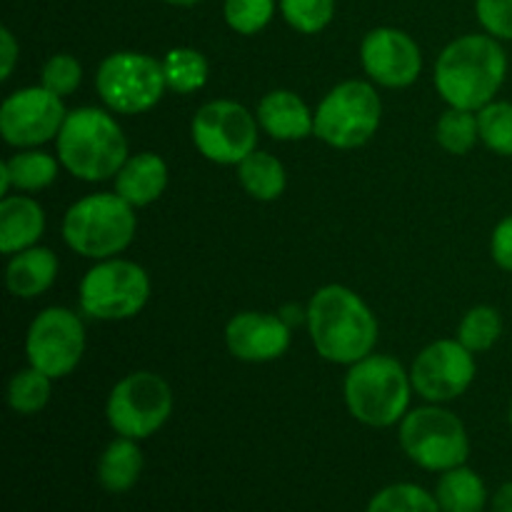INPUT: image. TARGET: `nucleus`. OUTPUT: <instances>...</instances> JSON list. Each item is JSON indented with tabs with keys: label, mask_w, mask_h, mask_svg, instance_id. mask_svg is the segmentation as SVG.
Segmentation results:
<instances>
[{
	"label": "nucleus",
	"mask_w": 512,
	"mask_h": 512,
	"mask_svg": "<svg viewBox=\"0 0 512 512\" xmlns=\"http://www.w3.org/2000/svg\"><path fill=\"white\" fill-rule=\"evenodd\" d=\"M60 165L70 175L100 183L118 175L128 155V140L113 115L100 108H75L58 133Z\"/></svg>",
	"instance_id": "nucleus-3"
},
{
	"label": "nucleus",
	"mask_w": 512,
	"mask_h": 512,
	"mask_svg": "<svg viewBox=\"0 0 512 512\" xmlns=\"http://www.w3.org/2000/svg\"><path fill=\"white\" fill-rule=\"evenodd\" d=\"M143 473V453L133 438H118L103 450L98 460V483L108 493H128Z\"/></svg>",
	"instance_id": "nucleus-21"
},
{
	"label": "nucleus",
	"mask_w": 512,
	"mask_h": 512,
	"mask_svg": "<svg viewBox=\"0 0 512 512\" xmlns=\"http://www.w3.org/2000/svg\"><path fill=\"white\" fill-rule=\"evenodd\" d=\"M345 403L350 415L370 428H390L408 415L410 373L390 355H368L345 375Z\"/></svg>",
	"instance_id": "nucleus-4"
},
{
	"label": "nucleus",
	"mask_w": 512,
	"mask_h": 512,
	"mask_svg": "<svg viewBox=\"0 0 512 512\" xmlns=\"http://www.w3.org/2000/svg\"><path fill=\"white\" fill-rule=\"evenodd\" d=\"M480 140L493 153L512 158V103L508 100H493L478 110Z\"/></svg>",
	"instance_id": "nucleus-30"
},
{
	"label": "nucleus",
	"mask_w": 512,
	"mask_h": 512,
	"mask_svg": "<svg viewBox=\"0 0 512 512\" xmlns=\"http://www.w3.org/2000/svg\"><path fill=\"white\" fill-rule=\"evenodd\" d=\"M225 345L243 363H270L288 353L290 325L280 315L238 313L225 328Z\"/></svg>",
	"instance_id": "nucleus-16"
},
{
	"label": "nucleus",
	"mask_w": 512,
	"mask_h": 512,
	"mask_svg": "<svg viewBox=\"0 0 512 512\" xmlns=\"http://www.w3.org/2000/svg\"><path fill=\"white\" fill-rule=\"evenodd\" d=\"M0 48H3V68H0V78L8 80L13 75L15 63H18V43H15L13 33L8 28L0 30Z\"/></svg>",
	"instance_id": "nucleus-36"
},
{
	"label": "nucleus",
	"mask_w": 512,
	"mask_h": 512,
	"mask_svg": "<svg viewBox=\"0 0 512 512\" xmlns=\"http://www.w3.org/2000/svg\"><path fill=\"white\" fill-rule=\"evenodd\" d=\"M225 23L240 35H255L273 20L275 0H225Z\"/></svg>",
	"instance_id": "nucleus-32"
},
{
	"label": "nucleus",
	"mask_w": 512,
	"mask_h": 512,
	"mask_svg": "<svg viewBox=\"0 0 512 512\" xmlns=\"http://www.w3.org/2000/svg\"><path fill=\"white\" fill-rule=\"evenodd\" d=\"M258 118L235 100H213L195 113L190 138L200 155L218 165H240L258 145Z\"/></svg>",
	"instance_id": "nucleus-11"
},
{
	"label": "nucleus",
	"mask_w": 512,
	"mask_h": 512,
	"mask_svg": "<svg viewBox=\"0 0 512 512\" xmlns=\"http://www.w3.org/2000/svg\"><path fill=\"white\" fill-rule=\"evenodd\" d=\"M490 508H493V512H512V480L495 490L493 500H490Z\"/></svg>",
	"instance_id": "nucleus-37"
},
{
	"label": "nucleus",
	"mask_w": 512,
	"mask_h": 512,
	"mask_svg": "<svg viewBox=\"0 0 512 512\" xmlns=\"http://www.w3.org/2000/svg\"><path fill=\"white\" fill-rule=\"evenodd\" d=\"M58 178V160L40 150H23L0 165V193L10 188L43 190Z\"/></svg>",
	"instance_id": "nucleus-23"
},
{
	"label": "nucleus",
	"mask_w": 512,
	"mask_h": 512,
	"mask_svg": "<svg viewBox=\"0 0 512 512\" xmlns=\"http://www.w3.org/2000/svg\"><path fill=\"white\" fill-rule=\"evenodd\" d=\"M260 128L275 140H303L315 133V113L300 100L293 90H270L258 103Z\"/></svg>",
	"instance_id": "nucleus-17"
},
{
	"label": "nucleus",
	"mask_w": 512,
	"mask_h": 512,
	"mask_svg": "<svg viewBox=\"0 0 512 512\" xmlns=\"http://www.w3.org/2000/svg\"><path fill=\"white\" fill-rule=\"evenodd\" d=\"M508 75V55L493 35H463L435 60V88L450 108L483 110Z\"/></svg>",
	"instance_id": "nucleus-1"
},
{
	"label": "nucleus",
	"mask_w": 512,
	"mask_h": 512,
	"mask_svg": "<svg viewBox=\"0 0 512 512\" xmlns=\"http://www.w3.org/2000/svg\"><path fill=\"white\" fill-rule=\"evenodd\" d=\"M435 138H438L440 148H445L448 153H470L475 148V143L480 140L478 115L473 110L450 108L448 113L440 115L438 125H435Z\"/></svg>",
	"instance_id": "nucleus-26"
},
{
	"label": "nucleus",
	"mask_w": 512,
	"mask_h": 512,
	"mask_svg": "<svg viewBox=\"0 0 512 512\" xmlns=\"http://www.w3.org/2000/svg\"><path fill=\"white\" fill-rule=\"evenodd\" d=\"M510 428H512V400H510Z\"/></svg>",
	"instance_id": "nucleus-39"
},
{
	"label": "nucleus",
	"mask_w": 512,
	"mask_h": 512,
	"mask_svg": "<svg viewBox=\"0 0 512 512\" xmlns=\"http://www.w3.org/2000/svg\"><path fill=\"white\" fill-rule=\"evenodd\" d=\"M95 88L110 110L120 115H140L160 103L168 83L160 60L135 50H120L100 63Z\"/></svg>",
	"instance_id": "nucleus-8"
},
{
	"label": "nucleus",
	"mask_w": 512,
	"mask_h": 512,
	"mask_svg": "<svg viewBox=\"0 0 512 512\" xmlns=\"http://www.w3.org/2000/svg\"><path fill=\"white\" fill-rule=\"evenodd\" d=\"M308 330L320 358L355 365L373 355L378 320L358 293L343 285H325L308 303Z\"/></svg>",
	"instance_id": "nucleus-2"
},
{
	"label": "nucleus",
	"mask_w": 512,
	"mask_h": 512,
	"mask_svg": "<svg viewBox=\"0 0 512 512\" xmlns=\"http://www.w3.org/2000/svg\"><path fill=\"white\" fill-rule=\"evenodd\" d=\"M435 500L443 512H483L488 503V488L475 470L458 465L440 475Z\"/></svg>",
	"instance_id": "nucleus-22"
},
{
	"label": "nucleus",
	"mask_w": 512,
	"mask_h": 512,
	"mask_svg": "<svg viewBox=\"0 0 512 512\" xmlns=\"http://www.w3.org/2000/svg\"><path fill=\"white\" fill-rule=\"evenodd\" d=\"M400 445L415 465L433 473L465 465L470 455L463 420L440 405H428L405 415L400 423Z\"/></svg>",
	"instance_id": "nucleus-7"
},
{
	"label": "nucleus",
	"mask_w": 512,
	"mask_h": 512,
	"mask_svg": "<svg viewBox=\"0 0 512 512\" xmlns=\"http://www.w3.org/2000/svg\"><path fill=\"white\" fill-rule=\"evenodd\" d=\"M163 3H170V5H180V8H190V5H198L200 0H163Z\"/></svg>",
	"instance_id": "nucleus-38"
},
{
	"label": "nucleus",
	"mask_w": 512,
	"mask_h": 512,
	"mask_svg": "<svg viewBox=\"0 0 512 512\" xmlns=\"http://www.w3.org/2000/svg\"><path fill=\"white\" fill-rule=\"evenodd\" d=\"M365 512H443L435 495L413 483L388 485L370 500Z\"/></svg>",
	"instance_id": "nucleus-29"
},
{
	"label": "nucleus",
	"mask_w": 512,
	"mask_h": 512,
	"mask_svg": "<svg viewBox=\"0 0 512 512\" xmlns=\"http://www.w3.org/2000/svg\"><path fill=\"white\" fill-rule=\"evenodd\" d=\"M490 253H493V260L500 268L512 273V215L495 225L493 240H490Z\"/></svg>",
	"instance_id": "nucleus-35"
},
{
	"label": "nucleus",
	"mask_w": 512,
	"mask_h": 512,
	"mask_svg": "<svg viewBox=\"0 0 512 512\" xmlns=\"http://www.w3.org/2000/svg\"><path fill=\"white\" fill-rule=\"evenodd\" d=\"M133 205L118 193H93L68 208L63 238L83 258L108 260L123 253L135 238Z\"/></svg>",
	"instance_id": "nucleus-5"
},
{
	"label": "nucleus",
	"mask_w": 512,
	"mask_h": 512,
	"mask_svg": "<svg viewBox=\"0 0 512 512\" xmlns=\"http://www.w3.org/2000/svg\"><path fill=\"white\" fill-rule=\"evenodd\" d=\"M360 60L365 73L385 88H408L423 70L418 43L398 28L370 30L360 45Z\"/></svg>",
	"instance_id": "nucleus-15"
},
{
	"label": "nucleus",
	"mask_w": 512,
	"mask_h": 512,
	"mask_svg": "<svg viewBox=\"0 0 512 512\" xmlns=\"http://www.w3.org/2000/svg\"><path fill=\"white\" fill-rule=\"evenodd\" d=\"M65 118L63 98L43 85L15 90L0 105V135L13 148H35L58 138Z\"/></svg>",
	"instance_id": "nucleus-13"
},
{
	"label": "nucleus",
	"mask_w": 512,
	"mask_h": 512,
	"mask_svg": "<svg viewBox=\"0 0 512 512\" xmlns=\"http://www.w3.org/2000/svg\"><path fill=\"white\" fill-rule=\"evenodd\" d=\"M40 80H43V88H48L50 93L60 95V98H65V95L75 93L80 85V80H83V68H80L78 60L73 58V55H53V58L48 60V63L43 65V75H40Z\"/></svg>",
	"instance_id": "nucleus-33"
},
{
	"label": "nucleus",
	"mask_w": 512,
	"mask_h": 512,
	"mask_svg": "<svg viewBox=\"0 0 512 512\" xmlns=\"http://www.w3.org/2000/svg\"><path fill=\"white\" fill-rule=\"evenodd\" d=\"M475 13L488 35L512 40V0H475Z\"/></svg>",
	"instance_id": "nucleus-34"
},
{
	"label": "nucleus",
	"mask_w": 512,
	"mask_h": 512,
	"mask_svg": "<svg viewBox=\"0 0 512 512\" xmlns=\"http://www.w3.org/2000/svg\"><path fill=\"white\" fill-rule=\"evenodd\" d=\"M473 355L460 340H438L428 345L410 370L413 390L428 403L460 398L475 380Z\"/></svg>",
	"instance_id": "nucleus-14"
},
{
	"label": "nucleus",
	"mask_w": 512,
	"mask_h": 512,
	"mask_svg": "<svg viewBox=\"0 0 512 512\" xmlns=\"http://www.w3.org/2000/svg\"><path fill=\"white\" fill-rule=\"evenodd\" d=\"M280 10L290 28L313 35L328 28L335 15V0H280Z\"/></svg>",
	"instance_id": "nucleus-31"
},
{
	"label": "nucleus",
	"mask_w": 512,
	"mask_h": 512,
	"mask_svg": "<svg viewBox=\"0 0 512 512\" xmlns=\"http://www.w3.org/2000/svg\"><path fill=\"white\" fill-rule=\"evenodd\" d=\"M238 180L245 193L260 203L278 200L285 193V183H288L283 163L265 150H255L238 165Z\"/></svg>",
	"instance_id": "nucleus-24"
},
{
	"label": "nucleus",
	"mask_w": 512,
	"mask_h": 512,
	"mask_svg": "<svg viewBox=\"0 0 512 512\" xmlns=\"http://www.w3.org/2000/svg\"><path fill=\"white\" fill-rule=\"evenodd\" d=\"M173 413V390L160 375L130 373L110 390L105 415L110 428L123 438L145 440L158 433Z\"/></svg>",
	"instance_id": "nucleus-10"
},
{
	"label": "nucleus",
	"mask_w": 512,
	"mask_h": 512,
	"mask_svg": "<svg viewBox=\"0 0 512 512\" xmlns=\"http://www.w3.org/2000/svg\"><path fill=\"white\" fill-rule=\"evenodd\" d=\"M168 165L155 153H138L125 160L115 175V193L133 208H145L165 193Z\"/></svg>",
	"instance_id": "nucleus-18"
},
{
	"label": "nucleus",
	"mask_w": 512,
	"mask_h": 512,
	"mask_svg": "<svg viewBox=\"0 0 512 512\" xmlns=\"http://www.w3.org/2000/svg\"><path fill=\"white\" fill-rule=\"evenodd\" d=\"M148 298L150 278L133 260H100L80 280V308L95 320L133 318Z\"/></svg>",
	"instance_id": "nucleus-9"
},
{
	"label": "nucleus",
	"mask_w": 512,
	"mask_h": 512,
	"mask_svg": "<svg viewBox=\"0 0 512 512\" xmlns=\"http://www.w3.org/2000/svg\"><path fill=\"white\" fill-rule=\"evenodd\" d=\"M163 63L165 83L180 95L195 93L208 83V60L195 48H173L165 53Z\"/></svg>",
	"instance_id": "nucleus-25"
},
{
	"label": "nucleus",
	"mask_w": 512,
	"mask_h": 512,
	"mask_svg": "<svg viewBox=\"0 0 512 512\" xmlns=\"http://www.w3.org/2000/svg\"><path fill=\"white\" fill-rule=\"evenodd\" d=\"M383 103L378 90L365 80L335 85L315 110V135L330 148L353 150L368 143L380 128Z\"/></svg>",
	"instance_id": "nucleus-6"
},
{
	"label": "nucleus",
	"mask_w": 512,
	"mask_h": 512,
	"mask_svg": "<svg viewBox=\"0 0 512 512\" xmlns=\"http://www.w3.org/2000/svg\"><path fill=\"white\" fill-rule=\"evenodd\" d=\"M500 335H503V318L490 305H475L460 320L458 340L470 353H485L498 343Z\"/></svg>",
	"instance_id": "nucleus-27"
},
{
	"label": "nucleus",
	"mask_w": 512,
	"mask_h": 512,
	"mask_svg": "<svg viewBox=\"0 0 512 512\" xmlns=\"http://www.w3.org/2000/svg\"><path fill=\"white\" fill-rule=\"evenodd\" d=\"M50 380L45 373H40L38 368H25L20 373H15L10 378L8 385V403L15 413L20 415H33L48 405L50 400Z\"/></svg>",
	"instance_id": "nucleus-28"
},
{
	"label": "nucleus",
	"mask_w": 512,
	"mask_h": 512,
	"mask_svg": "<svg viewBox=\"0 0 512 512\" xmlns=\"http://www.w3.org/2000/svg\"><path fill=\"white\" fill-rule=\"evenodd\" d=\"M58 275V258L50 248H25L10 258L5 268V283L8 290L18 298H38L50 285L55 283Z\"/></svg>",
	"instance_id": "nucleus-20"
},
{
	"label": "nucleus",
	"mask_w": 512,
	"mask_h": 512,
	"mask_svg": "<svg viewBox=\"0 0 512 512\" xmlns=\"http://www.w3.org/2000/svg\"><path fill=\"white\" fill-rule=\"evenodd\" d=\"M45 230L40 203L25 195H5L0 203V250L5 255L33 248Z\"/></svg>",
	"instance_id": "nucleus-19"
},
{
	"label": "nucleus",
	"mask_w": 512,
	"mask_h": 512,
	"mask_svg": "<svg viewBox=\"0 0 512 512\" xmlns=\"http://www.w3.org/2000/svg\"><path fill=\"white\" fill-rule=\"evenodd\" d=\"M25 353L33 368L58 380L78 368L85 353L83 320L68 308H48L30 323Z\"/></svg>",
	"instance_id": "nucleus-12"
}]
</instances>
